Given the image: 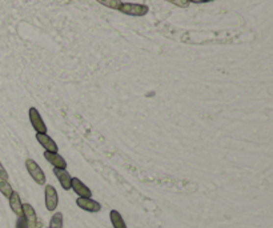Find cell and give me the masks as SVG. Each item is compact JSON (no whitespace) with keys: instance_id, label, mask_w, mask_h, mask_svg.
<instances>
[{"instance_id":"6da1fadb","label":"cell","mask_w":273,"mask_h":228,"mask_svg":"<svg viewBox=\"0 0 273 228\" xmlns=\"http://www.w3.org/2000/svg\"><path fill=\"white\" fill-rule=\"evenodd\" d=\"M25 168L28 171L29 176L32 177L33 181L39 185H46V181H47V177H46V174L42 170V167L39 166L38 163L35 162L33 159H27L25 160Z\"/></svg>"},{"instance_id":"7a4b0ae2","label":"cell","mask_w":273,"mask_h":228,"mask_svg":"<svg viewBox=\"0 0 273 228\" xmlns=\"http://www.w3.org/2000/svg\"><path fill=\"white\" fill-rule=\"evenodd\" d=\"M119 11L124 15H129V16H136V18H140V16H146L148 14V5L144 4H136V3H122Z\"/></svg>"},{"instance_id":"3957f363","label":"cell","mask_w":273,"mask_h":228,"mask_svg":"<svg viewBox=\"0 0 273 228\" xmlns=\"http://www.w3.org/2000/svg\"><path fill=\"white\" fill-rule=\"evenodd\" d=\"M28 119L31 126H32V128L36 131V133H47V126L44 123V120H43L40 112H39L35 107H29Z\"/></svg>"},{"instance_id":"277c9868","label":"cell","mask_w":273,"mask_h":228,"mask_svg":"<svg viewBox=\"0 0 273 228\" xmlns=\"http://www.w3.org/2000/svg\"><path fill=\"white\" fill-rule=\"evenodd\" d=\"M44 200H46V208L50 212H53L59 205V195L56 188L51 184H46L44 187Z\"/></svg>"},{"instance_id":"5b68a950","label":"cell","mask_w":273,"mask_h":228,"mask_svg":"<svg viewBox=\"0 0 273 228\" xmlns=\"http://www.w3.org/2000/svg\"><path fill=\"white\" fill-rule=\"evenodd\" d=\"M76 204L79 208L87 211V212H91V214H96V212L101 211V204L92 198H77Z\"/></svg>"},{"instance_id":"8992f818","label":"cell","mask_w":273,"mask_h":228,"mask_svg":"<svg viewBox=\"0 0 273 228\" xmlns=\"http://www.w3.org/2000/svg\"><path fill=\"white\" fill-rule=\"evenodd\" d=\"M44 159L47 160L51 166H53V168H60V170H67V162L64 157L59 155V152H48L44 151L43 153Z\"/></svg>"},{"instance_id":"52a82bcc","label":"cell","mask_w":273,"mask_h":228,"mask_svg":"<svg viewBox=\"0 0 273 228\" xmlns=\"http://www.w3.org/2000/svg\"><path fill=\"white\" fill-rule=\"evenodd\" d=\"M71 188L79 198H92V191L79 177H72Z\"/></svg>"},{"instance_id":"ba28073f","label":"cell","mask_w":273,"mask_h":228,"mask_svg":"<svg viewBox=\"0 0 273 228\" xmlns=\"http://www.w3.org/2000/svg\"><path fill=\"white\" fill-rule=\"evenodd\" d=\"M36 140L42 146L46 151L48 152H57L59 147H57L56 142L48 135V133H36Z\"/></svg>"},{"instance_id":"9c48e42d","label":"cell","mask_w":273,"mask_h":228,"mask_svg":"<svg viewBox=\"0 0 273 228\" xmlns=\"http://www.w3.org/2000/svg\"><path fill=\"white\" fill-rule=\"evenodd\" d=\"M23 218L29 228H38V215L35 208L28 203H23Z\"/></svg>"},{"instance_id":"30bf717a","label":"cell","mask_w":273,"mask_h":228,"mask_svg":"<svg viewBox=\"0 0 273 228\" xmlns=\"http://www.w3.org/2000/svg\"><path fill=\"white\" fill-rule=\"evenodd\" d=\"M53 175L56 176V179L60 183L61 188L64 191L71 190V180L72 176L67 170H60V168H53Z\"/></svg>"},{"instance_id":"8fae6325","label":"cell","mask_w":273,"mask_h":228,"mask_svg":"<svg viewBox=\"0 0 273 228\" xmlns=\"http://www.w3.org/2000/svg\"><path fill=\"white\" fill-rule=\"evenodd\" d=\"M8 202H10V207L12 209V212L18 216H22L23 215V203H22V199H20V195L14 191L12 195L8 198Z\"/></svg>"},{"instance_id":"7c38bea8","label":"cell","mask_w":273,"mask_h":228,"mask_svg":"<svg viewBox=\"0 0 273 228\" xmlns=\"http://www.w3.org/2000/svg\"><path fill=\"white\" fill-rule=\"evenodd\" d=\"M109 219H111V223H112L113 228H127V224L124 222L122 214L116 211V209H112L109 212Z\"/></svg>"},{"instance_id":"4fadbf2b","label":"cell","mask_w":273,"mask_h":228,"mask_svg":"<svg viewBox=\"0 0 273 228\" xmlns=\"http://www.w3.org/2000/svg\"><path fill=\"white\" fill-rule=\"evenodd\" d=\"M0 192H1V195L4 196V198H7V199L12 195L14 190H12V185L8 183V180L0 179Z\"/></svg>"},{"instance_id":"5bb4252c","label":"cell","mask_w":273,"mask_h":228,"mask_svg":"<svg viewBox=\"0 0 273 228\" xmlns=\"http://www.w3.org/2000/svg\"><path fill=\"white\" fill-rule=\"evenodd\" d=\"M99 4L107 7V8H111V10H116L119 11L120 5H122V0H96Z\"/></svg>"},{"instance_id":"9a60e30c","label":"cell","mask_w":273,"mask_h":228,"mask_svg":"<svg viewBox=\"0 0 273 228\" xmlns=\"http://www.w3.org/2000/svg\"><path fill=\"white\" fill-rule=\"evenodd\" d=\"M50 228H63V214L55 212L50 220Z\"/></svg>"},{"instance_id":"2e32d148","label":"cell","mask_w":273,"mask_h":228,"mask_svg":"<svg viewBox=\"0 0 273 228\" xmlns=\"http://www.w3.org/2000/svg\"><path fill=\"white\" fill-rule=\"evenodd\" d=\"M165 1H168V3H171V4L177 5V7H180V8H187V7L189 5L188 0H165Z\"/></svg>"},{"instance_id":"e0dca14e","label":"cell","mask_w":273,"mask_h":228,"mask_svg":"<svg viewBox=\"0 0 273 228\" xmlns=\"http://www.w3.org/2000/svg\"><path fill=\"white\" fill-rule=\"evenodd\" d=\"M16 228H29L27 222H25V219L23 218V215H22V216H18V220H16Z\"/></svg>"},{"instance_id":"ac0fdd59","label":"cell","mask_w":273,"mask_h":228,"mask_svg":"<svg viewBox=\"0 0 273 228\" xmlns=\"http://www.w3.org/2000/svg\"><path fill=\"white\" fill-rule=\"evenodd\" d=\"M0 179H4V180H8V172L4 168V166L0 162Z\"/></svg>"},{"instance_id":"d6986e66","label":"cell","mask_w":273,"mask_h":228,"mask_svg":"<svg viewBox=\"0 0 273 228\" xmlns=\"http://www.w3.org/2000/svg\"><path fill=\"white\" fill-rule=\"evenodd\" d=\"M188 3H202V0H188Z\"/></svg>"},{"instance_id":"ffe728a7","label":"cell","mask_w":273,"mask_h":228,"mask_svg":"<svg viewBox=\"0 0 273 228\" xmlns=\"http://www.w3.org/2000/svg\"><path fill=\"white\" fill-rule=\"evenodd\" d=\"M208 1H213V0H202V3H208Z\"/></svg>"}]
</instances>
